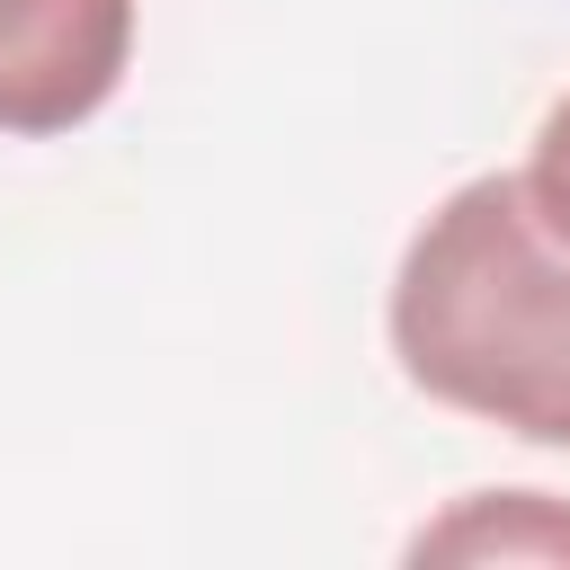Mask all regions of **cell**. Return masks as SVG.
Instances as JSON below:
<instances>
[{
  "label": "cell",
  "instance_id": "obj_3",
  "mask_svg": "<svg viewBox=\"0 0 570 570\" xmlns=\"http://www.w3.org/2000/svg\"><path fill=\"white\" fill-rule=\"evenodd\" d=\"M410 561H570V499L481 490L410 534Z\"/></svg>",
  "mask_w": 570,
  "mask_h": 570
},
{
  "label": "cell",
  "instance_id": "obj_4",
  "mask_svg": "<svg viewBox=\"0 0 570 570\" xmlns=\"http://www.w3.org/2000/svg\"><path fill=\"white\" fill-rule=\"evenodd\" d=\"M517 178H525L534 214H543V223H552V232L570 240V98H561V107H552V116L534 125V160H525Z\"/></svg>",
  "mask_w": 570,
  "mask_h": 570
},
{
  "label": "cell",
  "instance_id": "obj_2",
  "mask_svg": "<svg viewBox=\"0 0 570 570\" xmlns=\"http://www.w3.org/2000/svg\"><path fill=\"white\" fill-rule=\"evenodd\" d=\"M134 62V0H0V134H71Z\"/></svg>",
  "mask_w": 570,
  "mask_h": 570
},
{
  "label": "cell",
  "instance_id": "obj_1",
  "mask_svg": "<svg viewBox=\"0 0 570 570\" xmlns=\"http://www.w3.org/2000/svg\"><path fill=\"white\" fill-rule=\"evenodd\" d=\"M401 374L534 445H570V240L534 214L525 178L454 187L392 276Z\"/></svg>",
  "mask_w": 570,
  "mask_h": 570
}]
</instances>
